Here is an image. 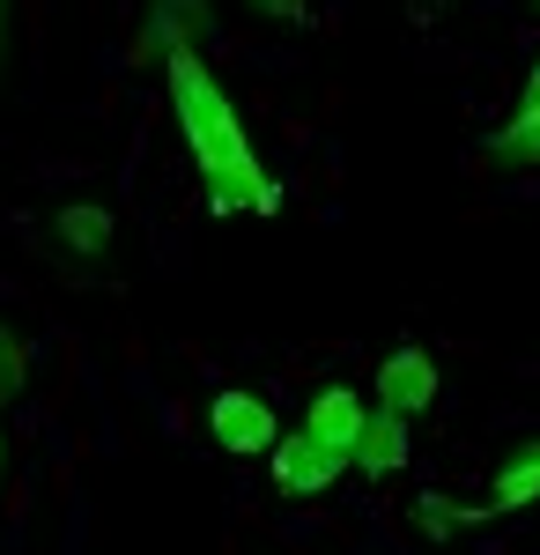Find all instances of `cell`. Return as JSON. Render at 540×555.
I'll list each match as a JSON object with an SVG mask.
<instances>
[{
    "instance_id": "5",
    "label": "cell",
    "mask_w": 540,
    "mask_h": 555,
    "mask_svg": "<svg viewBox=\"0 0 540 555\" xmlns=\"http://www.w3.org/2000/svg\"><path fill=\"white\" fill-rule=\"evenodd\" d=\"M348 467H363L371 481H385V474L408 467V423L400 415H385V408H363V429H356V444H348Z\"/></svg>"
},
{
    "instance_id": "6",
    "label": "cell",
    "mask_w": 540,
    "mask_h": 555,
    "mask_svg": "<svg viewBox=\"0 0 540 555\" xmlns=\"http://www.w3.org/2000/svg\"><path fill=\"white\" fill-rule=\"evenodd\" d=\"M526 504H540V437L526 444V452H511L497 467V496L481 504V518H503V512H526Z\"/></svg>"
},
{
    "instance_id": "1",
    "label": "cell",
    "mask_w": 540,
    "mask_h": 555,
    "mask_svg": "<svg viewBox=\"0 0 540 555\" xmlns=\"http://www.w3.org/2000/svg\"><path fill=\"white\" fill-rule=\"evenodd\" d=\"M164 82H170V112H178V133H185V149H193V171L208 185V201L222 215H274L282 208V185L259 171V156H252V133L237 119V104L222 96V82L208 75V60L193 52V44H164Z\"/></svg>"
},
{
    "instance_id": "8",
    "label": "cell",
    "mask_w": 540,
    "mask_h": 555,
    "mask_svg": "<svg viewBox=\"0 0 540 555\" xmlns=\"http://www.w3.org/2000/svg\"><path fill=\"white\" fill-rule=\"evenodd\" d=\"M489 164H540V96L518 104V112L489 133Z\"/></svg>"
},
{
    "instance_id": "12",
    "label": "cell",
    "mask_w": 540,
    "mask_h": 555,
    "mask_svg": "<svg viewBox=\"0 0 540 555\" xmlns=\"http://www.w3.org/2000/svg\"><path fill=\"white\" fill-rule=\"evenodd\" d=\"M533 96H540V67H533V82H526V96H518V104H533Z\"/></svg>"
},
{
    "instance_id": "11",
    "label": "cell",
    "mask_w": 540,
    "mask_h": 555,
    "mask_svg": "<svg viewBox=\"0 0 540 555\" xmlns=\"http://www.w3.org/2000/svg\"><path fill=\"white\" fill-rule=\"evenodd\" d=\"M23 385H30V334L0 326V408H15Z\"/></svg>"
},
{
    "instance_id": "14",
    "label": "cell",
    "mask_w": 540,
    "mask_h": 555,
    "mask_svg": "<svg viewBox=\"0 0 540 555\" xmlns=\"http://www.w3.org/2000/svg\"><path fill=\"white\" fill-rule=\"evenodd\" d=\"M0 474H8V444H0Z\"/></svg>"
},
{
    "instance_id": "7",
    "label": "cell",
    "mask_w": 540,
    "mask_h": 555,
    "mask_svg": "<svg viewBox=\"0 0 540 555\" xmlns=\"http://www.w3.org/2000/svg\"><path fill=\"white\" fill-rule=\"evenodd\" d=\"M304 429H311V437H326L333 452H348V444H356V429H363V400H356L348 385H326V392L311 400Z\"/></svg>"
},
{
    "instance_id": "2",
    "label": "cell",
    "mask_w": 540,
    "mask_h": 555,
    "mask_svg": "<svg viewBox=\"0 0 540 555\" xmlns=\"http://www.w3.org/2000/svg\"><path fill=\"white\" fill-rule=\"evenodd\" d=\"M267 467H274V496L304 504V496H326L333 481L348 474V452H333L326 437H311V429H290V437L267 444Z\"/></svg>"
},
{
    "instance_id": "4",
    "label": "cell",
    "mask_w": 540,
    "mask_h": 555,
    "mask_svg": "<svg viewBox=\"0 0 540 555\" xmlns=\"http://www.w3.org/2000/svg\"><path fill=\"white\" fill-rule=\"evenodd\" d=\"M208 429H215V444H222L230 460H259V452H267V444L282 437V423H274V408H267L259 392H215Z\"/></svg>"
},
{
    "instance_id": "13",
    "label": "cell",
    "mask_w": 540,
    "mask_h": 555,
    "mask_svg": "<svg viewBox=\"0 0 540 555\" xmlns=\"http://www.w3.org/2000/svg\"><path fill=\"white\" fill-rule=\"evenodd\" d=\"M0 30H8V0H0Z\"/></svg>"
},
{
    "instance_id": "9",
    "label": "cell",
    "mask_w": 540,
    "mask_h": 555,
    "mask_svg": "<svg viewBox=\"0 0 540 555\" xmlns=\"http://www.w3.org/2000/svg\"><path fill=\"white\" fill-rule=\"evenodd\" d=\"M149 38H156V52H164V44H193V52H201V38H208V15H201V0H156V15H149Z\"/></svg>"
},
{
    "instance_id": "10",
    "label": "cell",
    "mask_w": 540,
    "mask_h": 555,
    "mask_svg": "<svg viewBox=\"0 0 540 555\" xmlns=\"http://www.w3.org/2000/svg\"><path fill=\"white\" fill-rule=\"evenodd\" d=\"M52 237H60V245H75L82 259H104V253H112V215H104V208H60Z\"/></svg>"
},
{
    "instance_id": "3",
    "label": "cell",
    "mask_w": 540,
    "mask_h": 555,
    "mask_svg": "<svg viewBox=\"0 0 540 555\" xmlns=\"http://www.w3.org/2000/svg\"><path fill=\"white\" fill-rule=\"evenodd\" d=\"M377 408L385 415H400V423H415L437 408V363H429V348H393L385 363H377Z\"/></svg>"
}]
</instances>
